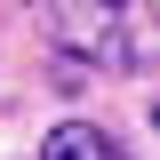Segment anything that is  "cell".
<instances>
[{"mask_svg":"<svg viewBox=\"0 0 160 160\" xmlns=\"http://www.w3.org/2000/svg\"><path fill=\"white\" fill-rule=\"evenodd\" d=\"M40 160H120V144L104 136V128H88V120H64L56 136L40 144Z\"/></svg>","mask_w":160,"mask_h":160,"instance_id":"cell-2","label":"cell"},{"mask_svg":"<svg viewBox=\"0 0 160 160\" xmlns=\"http://www.w3.org/2000/svg\"><path fill=\"white\" fill-rule=\"evenodd\" d=\"M32 8H40V32L72 64L136 72V64L160 56V8L152 0H32Z\"/></svg>","mask_w":160,"mask_h":160,"instance_id":"cell-1","label":"cell"}]
</instances>
